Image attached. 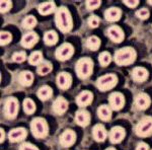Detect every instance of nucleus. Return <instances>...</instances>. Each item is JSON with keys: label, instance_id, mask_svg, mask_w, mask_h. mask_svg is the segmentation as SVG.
Wrapping results in <instances>:
<instances>
[{"label": "nucleus", "instance_id": "obj_10", "mask_svg": "<svg viewBox=\"0 0 152 150\" xmlns=\"http://www.w3.org/2000/svg\"><path fill=\"white\" fill-rule=\"evenodd\" d=\"M107 37L110 38V40L113 41L114 43H122L124 41L125 34L120 26H112L107 29Z\"/></svg>", "mask_w": 152, "mask_h": 150}, {"label": "nucleus", "instance_id": "obj_30", "mask_svg": "<svg viewBox=\"0 0 152 150\" xmlns=\"http://www.w3.org/2000/svg\"><path fill=\"white\" fill-rule=\"evenodd\" d=\"M51 71H52V64L48 62V61L42 62L38 66V69H37V72H38L39 75H47Z\"/></svg>", "mask_w": 152, "mask_h": 150}, {"label": "nucleus", "instance_id": "obj_17", "mask_svg": "<svg viewBox=\"0 0 152 150\" xmlns=\"http://www.w3.org/2000/svg\"><path fill=\"white\" fill-rule=\"evenodd\" d=\"M53 112L55 113L56 115L61 116L68 109V102L65 100L64 97H59L56 98V100L53 104Z\"/></svg>", "mask_w": 152, "mask_h": 150}, {"label": "nucleus", "instance_id": "obj_13", "mask_svg": "<svg viewBox=\"0 0 152 150\" xmlns=\"http://www.w3.org/2000/svg\"><path fill=\"white\" fill-rule=\"evenodd\" d=\"M94 100V94L92 92L88 91V90H83L82 92H80L78 94V97H76V104L79 108H85L87 105H89Z\"/></svg>", "mask_w": 152, "mask_h": 150}, {"label": "nucleus", "instance_id": "obj_8", "mask_svg": "<svg viewBox=\"0 0 152 150\" xmlns=\"http://www.w3.org/2000/svg\"><path fill=\"white\" fill-rule=\"evenodd\" d=\"M18 113V102L15 97H8L4 105V114L8 119H14Z\"/></svg>", "mask_w": 152, "mask_h": 150}, {"label": "nucleus", "instance_id": "obj_6", "mask_svg": "<svg viewBox=\"0 0 152 150\" xmlns=\"http://www.w3.org/2000/svg\"><path fill=\"white\" fill-rule=\"evenodd\" d=\"M135 133L139 137H148L152 134V117H145L137 124Z\"/></svg>", "mask_w": 152, "mask_h": 150}, {"label": "nucleus", "instance_id": "obj_40", "mask_svg": "<svg viewBox=\"0 0 152 150\" xmlns=\"http://www.w3.org/2000/svg\"><path fill=\"white\" fill-rule=\"evenodd\" d=\"M19 150H39V148L31 143H23L19 146Z\"/></svg>", "mask_w": 152, "mask_h": 150}, {"label": "nucleus", "instance_id": "obj_2", "mask_svg": "<svg viewBox=\"0 0 152 150\" xmlns=\"http://www.w3.org/2000/svg\"><path fill=\"white\" fill-rule=\"evenodd\" d=\"M136 51L132 47H125L115 53V62L119 66L131 65L136 60Z\"/></svg>", "mask_w": 152, "mask_h": 150}, {"label": "nucleus", "instance_id": "obj_9", "mask_svg": "<svg viewBox=\"0 0 152 150\" xmlns=\"http://www.w3.org/2000/svg\"><path fill=\"white\" fill-rule=\"evenodd\" d=\"M109 102L113 110H120L125 105V97L121 92H114L109 97Z\"/></svg>", "mask_w": 152, "mask_h": 150}, {"label": "nucleus", "instance_id": "obj_28", "mask_svg": "<svg viewBox=\"0 0 152 150\" xmlns=\"http://www.w3.org/2000/svg\"><path fill=\"white\" fill-rule=\"evenodd\" d=\"M85 45H86V48L89 49L90 51H96L100 47V40L96 36H91L86 40Z\"/></svg>", "mask_w": 152, "mask_h": 150}, {"label": "nucleus", "instance_id": "obj_37", "mask_svg": "<svg viewBox=\"0 0 152 150\" xmlns=\"http://www.w3.org/2000/svg\"><path fill=\"white\" fill-rule=\"evenodd\" d=\"M26 59V55L24 52H18L14 53L12 56V61L15 63H23L24 60Z\"/></svg>", "mask_w": 152, "mask_h": 150}, {"label": "nucleus", "instance_id": "obj_20", "mask_svg": "<svg viewBox=\"0 0 152 150\" xmlns=\"http://www.w3.org/2000/svg\"><path fill=\"white\" fill-rule=\"evenodd\" d=\"M92 136L94 139L97 142H104L107 137V133L105 128L100 124L95 125L92 129Z\"/></svg>", "mask_w": 152, "mask_h": 150}, {"label": "nucleus", "instance_id": "obj_23", "mask_svg": "<svg viewBox=\"0 0 152 150\" xmlns=\"http://www.w3.org/2000/svg\"><path fill=\"white\" fill-rule=\"evenodd\" d=\"M56 10H57L56 4H55V2H53V1L44 2V3L40 4L38 7L39 13L42 14V15H48V14H51V13H53V12H55Z\"/></svg>", "mask_w": 152, "mask_h": 150}, {"label": "nucleus", "instance_id": "obj_11", "mask_svg": "<svg viewBox=\"0 0 152 150\" xmlns=\"http://www.w3.org/2000/svg\"><path fill=\"white\" fill-rule=\"evenodd\" d=\"M59 141H60V144L62 145L63 147H66V148L72 146L76 141L75 132L73 131V130H69V129L65 130V131L61 134Z\"/></svg>", "mask_w": 152, "mask_h": 150}, {"label": "nucleus", "instance_id": "obj_45", "mask_svg": "<svg viewBox=\"0 0 152 150\" xmlns=\"http://www.w3.org/2000/svg\"><path fill=\"white\" fill-rule=\"evenodd\" d=\"M147 2H148L149 4H151V5H152V1H150V0H149V1H147Z\"/></svg>", "mask_w": 152, "mask_h": 150}, {"label": "nucleus", "instance_id": "obj_32", "mask_svg": "<svg viewBox=\"0 0 152 150\" xmlns=\"http://www.w3.org/2000/svg\"><path fill=\"white\" fill-rule=\"evenodd\" d=\"M23 110L26 115H31L36 110V105L31 98H26L23 100Z\"/></svg>", "mask_w": 152, "mask_h": 150}, {"label": "nucleus", "instance_id": "obj_43", "mask_svg": "<svg viewBox=\"0 0 152 150\" xmlns=\"http://www.w3.org/2000/svg\"><path fill=\"white\" fill-rule=\"evenodd\" d=\"M0 131H1V143H2V142L4 141V137H5V133H4V130L2 129V128H1V130H0Z\"/></svg>", "mask_w": 152, "mask_h": 150}, {"label": "nucleus", "instance_id": "obj_14", "mask_svg": "<svg viewBox=\"0 0 152 150\" xmlns=\"http://www.w3.org/2000/svg\"><path fill=\"white\" fill-rule=\"evenodd\" d=\"M72 84V77L68 72H60L57 76V85L63 90L68 89Z\"/></svg>", "mask_w": 152, "mask_h": 150}, {"label": "nucleus", "instance_id": "obj_15", "mask_svg": "<svg viewBox=\"0 0 152 150\" xmlns=\"http://www.w3.org/2000/svg\"><path fill=\"white\" fill-rule=\"evenodd\" d=\"M150 104H151V100L149 97V95H147L146 93H139L135 97V107L140 110L148 109L150 107Z\"/></svg>", "mask_w": 152, "mask_h": 150}, {"label": "nucleus", "instance_id": "obj_1", "mask_svg": "<svg viewBox=\"0 0 152 150\" xmlns=\"http://www.w3.org/2000/svg\"><path fill=\"white\" fill-rule=\"evenodd\" d=\"M55 23L58 29H60L62 33H69L72 29V18L66 7L61 6L57 8L55 12Z\"/></svg>", "mask_w": 152, "mask_h": 150}, {"label": "nucleus", "instance_id": "obj_26", "mask_svg": "<svg viewBox=\"0 0 152 150\" xmlns=\"http://www.w3.org/2000/svg\"><path fill=\"white\" fill-rule=\"evenodd\" d=\"M53 94V89L50 86H42L41 88H39V90L37 91V95L40 98L41 100H48L52 97Z\"/></svg>", "mask_w": 152, "mask_h": 150}, {"label": "nucleus", "instance_id": "obj_29", "mask_svg": "<svg viewBox=\"0 0 152 150\" xmlns=\"http://www.w3.org/2000/svg\"><path fill=\"white\" fill-rule=\"evenodd\" d=\"M43 61V55L40 51H36V52L31 53V56L28 57V63L33 66H39Z\"/></svg>", "mask_w": 152, "mask_h": 150}, {"label": "nucleus", "instance_id": "obj_35", "mask_svg": "<svg viewBox=\"0 0 152 150\" xmlns=\"http://www.w3.org/2000/svg\"><path fill=\"white\" fill-rule=\"evenodd\" d=\"M12 7V2L10 0H1L0 2V11L1 13H5V12L9 11Z\"/></svg>", "mask_w": 152, "mask_h": 150}, {"label": "nucleus", "instance_id": "obj_19", "mask_svg": "<svg viewBox=\"0 0 152 150\" xmlns=\"http://www.w3.org/2000/svg\"><path fill=\"white\" fill-rule=\"evenodd\" d=\"M76 124L81 127H86L90 123V114L85 110H80L75 115Z\"/></svg>", "mask_w": 152, "mask_h": 150}, {"label": "nucleus", "instance_id": "obj_38", "mask_svg": "<svg viewBox=\"0 0 152 150\" xmlns=\"http://www.w3.org/2000/svg\"><path fill=\"white\" fill-rule=\"evenodd\" d=\"M99 18H97L96 15H91V16H89L87 19V23H88V26H90V28H92V29H95V28H97V26H99Z\"/></svg>", "mask_w": 152, "mask_h": 150}, {"label": "nucleus", "instance_id": "obj_27", "mask_svg": "<svg viewBox=\"0 0 152 150\" xmlns=\"http://www.w3.org/2000/svg\"><path fill=\"white\" fill-rule=\"evenodd\" d=\"M44 42L48 46H54L58 42V35L55 31H49L44 35Z\"/></svg>", "mask_w": 152, "mask_h": 150}, {"label": "nucleus", "instance_id": "obj_36", "mask_svg": "<svg viewBox=\"0 0 152 150\" xmlns=\"http://www.w3.org/2000/svg\"><path fill=\"white\" fill-rule=\"evenodd\" d=\"M86 8L88 10H94V9L99 8L102 4V1L100 0H88L86 1Z\"/></svg>", "mask_w": 152, "mask_h": 150}, {"label": "nucleus", "instance_id": "obj_16", "mask_svg": "<svg viewBox=\"0 0 152 150\" xmlns=\"http://www.w3.org/2000/svg\"><path fill=\"white\" fill-rule=\"evenodd\" d=\"M39 42V37L35 31H28L21 39V45L26 49H31Z\"/></svg>", "mask_w": 152, "mask_h": 150}, {"label": "nucleus", "instance_id": "obj_25", "mask_svg": "<svg viewBox=\"0 0 152 150\" xmlns=\"http://www.w3.org/2000/svg\"><path fill=\"white\" fill-rule=\"evenodd\" d=\"M97 115L100 120L104 122H109L112 118V109L110 105H102L97 109Z\"/></svg>", "mask_w": 152, "mask_h": 150}, {"label": "nucleus", "instance_id": "obj_4", "mask_svg": "<svg viewBox=\"0 0 152 150\" xmlns=\"http://www.w3.org/2000/svg\"><path fill=\"white\" fill-rule=\"evenodd\" d=\"M31 129L34 136L39 139L45 138L49 133L48 124L43 118H35L31 123Z\"/></svg>", "mask_w": 152, "mask_h": 150}, {"label": "nucleus", "instance_id": "obj_42", "mask_svg": "<svg viewBox=\"0 0 152 150\" xmlns=\"http://www.w3.org/2000/svg\"><path fill=\"white\" fill-rule=\"evenodd\" d=\"M136 150H149V146L144 142H140L136 147Z\"/></svg>", "mask_w": 152, "mask_h": 150}, {"label": "nucleus", "instance_id": "obj_39", "mask_svg": "<svg viewBox=\"0 0 152 150\" xmlns=\"http://www.w3.org/2000/svg\"><path fill=\"white\" fill-rule=\"evenodd\" d=\"M136 16L140 19H147L149 18V11L146 8H141L136 12Z\"/></svg>", "mask_w": 152, "mask_h": 150}, {"label": "nucleus", "instance_id": "obj_3", "mask_svg": "<svg viewBox=\"0 0 152 150\" xmlns=\"http://www.w3.org/2000/svg\"><path fill=\"white\" fill-rule=\"evenodd\" d=\"M92 70H94V62L90 58H81L76 63V74L81 79H85V78L89 77L92 74Z\"/></svg>", "mask_w": 152, "mask_h": 150}, {"label": "nucleus", "instance_id": "obj_34", "mask_svg": "<svg viewBox=\"0 0 152 150\" xmlns=\"http://www.w3.org/2000/svg\"><path fill=\"white\" fill-rule=\"evenodd\" d=\"M11 40H12V36L10 33L4 31H1V34H0V44H1V46H5L7 44H9Z\"/></svg>", "mask_w": 152, "mask_h": 150}, {"label": "nucleus", "instance_id": "obj_33", "mask_svg": "<svg viewBox=\"0 0 152 150\" xmlns=\"http://www.w3.org/2000/svg\"><path fill=\"white\" fill-rule=\"evenodd\" d=\"M99 61L102 67H107V65H110V63L112 61L111 54L109 52H102L99 56Z\"/></svg>", "mask_w": 152, "mask_h": 150}, {"label": "nucleus", "instance_id": "obj_44", "mask_svg": "<svg viewBox=\"0 0 152 150\" xmlns=\"http://www.w3.org/2000/svg\"><path fill=\"white\" fill-rule=\"evenodd\" d=\"M105 150H116V149H115L114 147H110V148H107Z\"/></svg>", "mask_w": 152, "mask_h": 150}, {"label": "nucleus", "instance_id": "obj_41", "mask_svg": "<svg viewBox=\"0 0 152 150\" xmlns=\"http://www.w3.org/2000/svg\"><path fill=\"white\" fill-rule=\"evenodd\" d=\"M124 4H126V6L130 7V8H135L136 6H138L139 1L138 0H124Z\"/></svg>", "mask_w": 152, "mask_h": 150}, {"label": "nucleus", "instance_id": "obj_18", "mask_svg": "<svg viewBox=\"0 0 152 150\" xmlns=\"http://www.w3.org/2000/svg\"><path fill=\"white\" fill-rule=\"evenodd\" d=\"M28 132L24 128H16V129H12L8 134V138L10 142H20L23 139H26Z\"/></svg>", "mask_w": 152, "mask_h": 150}, {"label": "nucleus", "instance_id": "obj_22", "mask_svg": "<svg viewBox=\"0 0 152 150\" xmlns=\"http://www.w3.org/2000/svg\"><path fill=\"white\" fill-rule=\"evenodd\" d=\"M122 16V11L118 7H110L104 12V18L107 21H118Z\"/></svg>", "mask_w": 152, "mask_h": 150}, {"label": "nucleus", "instance_id": "obj_24", "mask_svg": "<svg viewBox=\"0 0 152 150\" xmlns=\"http://www.w3.org/2000/svg\"><path fill=\"white\" fill-rule=\"evenodd\" d=\"M18 82L23 86H31L34 82V74L29 71H23L18 75Z\"/></svg>", "mask_w": 152, "mask_h": 150}, {"label": "nucleus", "instance_id": "obj_5", "mask_svg": "<svg viewBox=\"0 0 152 150\" xmlns=\"http://www.w3.org/2000/svg\"><path fill=\"white\" fill-rule=\"evenodd\" d=\"M118 83V77L115 74H105L100 77L96 81V86L102 91H107L114 88Z\"/></svg>", "mask_w": 152, "mask_h": 150}, {"label": "nucleus", "instance_id": "obj_21", "mask_svg": "<svg viewBox=\"0 0 152 150\" xmlns=\"http://www.w3.org/2000/svg\"><path fill=\"white\" fill-rule=\"evenodd\" d=\"M148 71L143 67H136L132 71V77L135 82H144L148 78Z\"/></svg>", "mask_w": 152, "mask_h": 150}, {"label": "nucleus", "instance_id": "obj_7", "mask_svg": "<svg viewBox=\"0 0 152 150\" xmlns=\"http://www.w3.org/2000/svg\"><path fill=\"white\" fill-rule=\"evenodd\" d=\"M74 54V48L69 43H64L60 47H58L56 50L55 56L56 59L59 61H66L69 60Z\"/></svg>", "mask_w": 152, "mask_h": 150}, {"label": "nucleus", "instance_id": "obj_31", "mask_svg": "<svg viewBox=\"0 0 152 150\" xmlns=\"http://www.w3.org/2000/svg\"><path fill=\"white\" fill-rule=\"evenodd\" d=\"M37 26V19L34 15H28L23 20L21 26L26 29H31Z\"/></svg>", "mask_w": 152, "mask_h": 150}, {"label": "nucleus", "instance_id": "obj_12", "mask_svg": "<svg viewBox=\"0 0 152 150\" xmlns=\"http://www.w3.org/2000/svg\"><path fill=\"white\" fill-rule=\"evenodd\" d=\"M125 136H126V131H125V129L119 126L112 128V130L110 131V134H109L110 141L115 144L120 143V142L123 141Z\"/></svg>", "mask_w": 152, "mask_h": 150}]
</instances>
